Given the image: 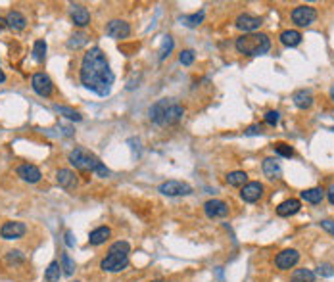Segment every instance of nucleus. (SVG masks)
Masks as SVG:
<instances>
[{"label":"nucleus","mask_w":334,"mask_h":282,"mask_svg":"<svg viewBox=\"0 0 334 282\" xmlns=\"http://www.w3.org/2000/svg\"><path fill=\"white\" fill-rule=\"evenodd\" d=\"M81 83L83 87L88 88L90 92L98 94V96H108L112 92V85H114V71L109 69V64L104 52L95 46L83 56L81 60V71H79Z\"/></svg>","instance_id":"1"},{"label":"nucleus","mask_w":334,"mask_h":282,"mask_svg":"<svg viewBox=\"0 0 334 282\" xmlns=\"http://www.w3.org/2000/svg\"><path fill=\"white\" fill-rule=\"evenodd\" d=\"M148 116H150L152 123L160 125V127L177 125L184 116V108L181 104H177L173 98H161L148 109Z\"/></svg>","instance_id":"2"},{"label":"nucleus","mask_w":334,"mask_h":282,"mask_svg":"<svg viewBox=\"0 0 334 282\" xmlns=\"http://www.w3.org/2000/svg\"><path fill=\"white\" fill-rule=\"evenodd\" d=\"M67 159L79 171H90V173H96L98 177H109L108 167L104 165L100 159L96 158L90 150H87V148H75V150H71Z\"/></svg>","instance_id":"3"},{"label":"nucleus","mask_w":334,"mask_h":282,"mask_svg":"<svg viewBox=\"0 0 334 282\" xmlns=\"http://www.w3.org/2000/svg\"><path fill=\"white\" fill-rule=\"evenodd\" d=\"M129 253H131V246L125 240H117L114 242L108 250V255L100 261L102 271L108 273H119L129 265Z\"/></svg>","instance_id":"4"},{"label":"nucleus","mask_w":334,"mask_h":282,"mask_svg":"<svg viewBox=\"0 0 334 282\" xmlns=\"http://www.w3.org/2000/svg\"><path fill=\"white\" fill-rule=\"evenodd\" d=\"M234 46L244 56H263L271 50V39L265 33H244L236 39Z\"/></svg>","instance_id":"5"},{"label":"nucleus","mask_w":334,"mask_h":282,"mask_svg":"<svg viewBox=\"0 0 334 282\" xmlns=\"http://www.w3.org/2000/svg\"><path fill=\"white\" fill-rule=\"evenodd\" d=\"M317 20V10L313 6H298L292 10V22L298 27H307Z\"/></svg>","instance_id":"6"},{"label":"nucleus","mask_w":334,"mask_h":282,"mask_svg":"<svg viewBox=\"0 0 334 282\" xmlns=\"http://www.w3.org/2000/svg\"><path fill=\"white\" fill-rule=\"evenodd\" d=\"M160 190L163 196H189L192 194V186L189 182L182 181H165L160 184Z\"/></svg>","instance_id":"7"},{"label":"nucleus","mask_w":334,"mask_h":282,"mask_svg":"<svg viewBox=\"0 0 334 282\" xmlns=\"http://www.w3.org/2000/svg\"><path fill=\"white\" fill-rule=\"evenodd\" d=\"M31 87H33V90L39 96H43V98H48L52 94V90H54V85H52L50 77L46 73H35L31 77Z\"/></svg>","instance_id":"8"},{"label":"nucleus","mask_w":334,"mask_h":282,"mask_svg":"<svg viewBox=\"0 0 334 282\" xmlns=\"http://www.w3.org/2000/svg\"><path fill=\"white\" fill-rule=\"evenodd\" d=\"M298 261H300V252L298 250H294V248H288V250H283V252L276 255L275 265H276V269H281V271H290Z\"/></svg>","instance_id":"9"},{"label":"nucleus","mask_w":334,"mask_h":282,"mask_svg":"<svg viewBox=\"0 0 334 282\" xmlns=\"http://www.w3.org/2000/svg\"><path fill=\"white\" fill-rule=\"evenodd\" d=\"M27 232V227L22 221H8L0 227V236L4 240H17Z\"/></svg>","instance_id":"10"},{"label":"nucleus","mask_w":334,"mask_h":282,"mask_svg":"<svg viewBox=\"0 0 334 282\" xmlns=\"http://www.w3.org/2000/svg\"><path fill=\"white\" fill-rule=\"evenodd\" d=\"M106 35L116 39V41H121V39H127L131 35V25L123 20H112V22L106 25Z\"/></svg>","instance_id":"11"},{"label":"nucleus","mask_w":334,"mask_h":282,"mask_svg":"<svg viewBox=\"0 0 334 282\" xmlns=\"http://www.w3.org/2000/svg\"><path fill=\"white\" fill-rule=\"evenodd\" d=\"M262 196H263V184L257 181L246 182L242 186V190H240V198L246 203H255Z\"/></svg>","instance_id":"12"},{"label":"nucleus","mask_w":334,"mask_h":282,"mask_svg":"<svg viewBox=\"0 0 334 282\" xmlns=\"http://www.w3.org/2000/svg\"><path fill=\"white\" fill-rule=\"evenodd\" d=\"M203 211L210 219H219L229 215V205L223 200H208L203 203Z\"/></svg>","instance_id":"13"},{"label":"nucleus","mask_w":334,"mask_h":282,"mask_svg":"<svg viewBox=\"0 0 334 282\" xmlns=\"http://www.w3.org/2000/svg\"><path fill=\"white\" fill-rule=\"evenodd\" d=\"M240 31H244V33H255V31L262 27V17H257V15H252V14H242L236 17V23H234Z\"/></svg>","instance_id":"14"},{"label":"nucleus","mask_w":334,"mask_h":282,"mask_svg":"<svg viewBox=\"0 0 334 282\" xmlns=\"http://www.w3.org/2000/svg\"><path fill=\"white\" fill-rule=\"evenodd\" d=\"M15 173H17V177H22L25 182H31V184H35V182L41 181V169L36 165H31V163H23V165H20L17 169H15Z\"/></svg>","instance_id":"15"},{"label":"nucleus","mask_w":334,"mask_h":282,"mask_svg":"<svg viewBox=\"0 0 334 282\" xmlns=\"http://www.w3.org/2000/svg\"><path fill=\"white\" fill-rule=\"evenodd\" d=\"M300 208H302L300 200L288 198V200H284V202H281L276 205V215H279V217H290V215H296V213H298Z\"/></svg>","instance_id":"16"},{"label":"nucleus","mask_w":334,"mask_h":282,"mask_svg":"<svg viewBox=\"0 0 334 282\" xmlns=\"http://www.w3.org/2000/svg\"><path fill=\"white\" fill-rule=\"evenodd\" d=\"M71 22L77 27H87L90 23V12L83 4H73L71 6Z\"/></svg>","instance_id":"17"},{"label":"nucleus","mask_w":334,"mask_h":282,"mask_svg":"<svg viewBox=\"0 0 334 282\" xmlns=\"http://www.w3.org/2000/svg\"><path fill=\"white\" fill-rule=\"evenodd\" d=\"M25 25H27V20H25V15H23L22 12H17V10L8 12L6 27H10L12 31H22V29H25Z\"/></svg>","instance_id":"18"},{"label":"nucleus","mask_w":334,"mask_h":282,"mask_svg":"<svg viewBox=\"0 0 334 282\" xmlns=\"http://www.w3.org/2000/svg\"><path fill=\"white\" fill-rule=\"evenodd\" d=\"M292 100H294V104H296V108L309 109L313 106V94H311V90L302 88V90H296V92H294Z\"/></svg>","instance_id":"19"},{"label":"nucleus","mask_w":334,"mask_h":282,"mask_svg":"<svg viewBox=\"0 0 334 282\" xmlns=\"http://www.w3.org/2000/svg\"><path fill=\"white\" fill-rule=\"evenodd\" d=\"M109 236H112V229L109 227H98V229H95V231L88 234V244L90 246H100Z\"/></svg>","instance_id":"20"},{"label":"nucleus","mask_w":334,"mask_h":282,"mask_svg":"<svg viewBox=\"0 0 334 282\" xmlns=\"http://www.w3.org/2000/svg\"><path fill=\"white\" fill-rule=\"evenodd\" d=\"M56 181L62 188H66V190H71L75 184H77V177L73 173L71 169H60L58 173H56Z\"/></svg>","instance_id":"21"},{"label":"nucleus","mask_w":334,"mask_h":282,"mask_svg":"<svg viewBox=\"0 0 334 282\" xmlns=\"http://www.w3.org/2000/svg\"><path fill=\"white\" fill-rule=\"evenodd\" d=\"M325 190L321 186H315V188H307V190H304L302 192V200L307 203H321L323 202V198H325Z\"/></svg>","instance_id":"22"},{"label":"nucleus","mask_w":334,"mask_h":282,"mask_svg":"<svg viewBox=\"0 0 334 282\" xmlns=\"http://www.w3.org/2000/svg\"><path fill=\"white\" fill-rule=\"evenodd\" d=\"M281 43L284 46H288V48H294V46H298L302 43V33L300 31H294V29H286L281 33Z\"/></svg>","instance_id":"23"},{"label":"nucleus","mask_w":334,"mask_h":282,"mask_svg":"<svg viewBox=\"0 0 334 282\" xmlns=\"http://www.w3.org/2000/svg\"><path fill=\"white\" fill-rule=\"evenodd\" d=\"M263 173L267 175L269 179H275L281 175V165H279V161L275 158H265L263 159Z\"/></svg>","instance_id":"24"},{"label":"nucleus","mask_w":334,"mask_h":282,"mask_svg":"<svg viewBox=\"0 0 334 282\" xmlns=\"http://www.w3.org/2000/svg\"><path fill=\"white\" fill-rule=\"evenodd\" d=\"M64 275V271H62V267H60L58 261H52L50 265H48V269L44 271V280L46 282H60V276Z\"/></svg>","instance_id":"25"},{"label":"nucleus","mask_w":334,"mask_h":282,"mask_svg":"<svg viewBox=\"0 0 334 282\" xmlns=\"http://www.w3.org/2000/svg\"><path fill=\"white\" fill-rule=\"evenodd\" d=\"M292 282H315V273L309 269H296L292 273Z\"/></svg>","instance_id":"26"},{"label":"nucleus","mask_w":334,"mask_h":282,"mask_svg":"<svg viewBox=\"0 0 334 282\" xmlns=\"http://www.w3.org/2000/svg\"><path fill=\"white\" fill-rule=\"evenodd\" d=\"M225 181L231 184V186H244L248 181V175L244 171H233L225 177Z\"/></svg>","instance_id":"27"},{"label":"nucleus","mask_w":334,"mask_h":282,"mask_svg":"<svg viewBox=\"0 0 334 282\" xmlns=\"http://www.w3.org/2000/svg\"><path fill=\"white\" fill-rule=\"evenodd\" d=\"M54 109L58 111L60 116H64V117H67V119H71V121H81L83 117H81V114L79 111H75L73 108H67V106H54Z\"/></svg>","instance_id":"28"},{"label":"nucleus","mask_w":334,"mask_h":282,"mask_svg":"<svg viewBox=\"0 0 334 282\" xmlns=\"http://www.w3.org/2000/svg\"><path fill=\"white\" fill-rule=\"evenodd\" d=\"M181 22L184 25H189V27H196V25H200L203 22V10H200V12L192 15H184V17H181Z\"/></svg>","instance_id":"29"},{"label":"nucleus","mask_w":334,"mask_h":282,"mask_svg":"<svg viewBox=\"0 0 334 282\" xmlns=\"http://www.w3.org/2000/svg\"><path fill=\"white\" fill-rule=\"evenodd\" d=\"M44 56H46V43L44 41H35V44H33V58L36 62H44Z\"/></svg>","instance_id":"30"},{"label":"nucleus","mask_w":334,"mask_h":282,"mask_svg":"<svg viewBox=\"0 0 334 282\" xmlns=\"http://www.w3.org/2000/svg\"><path fill=\"white\" fill-rule=\"evenodd\" d=\"M60 267L64 269V275H73V271H75V261L69 257V253H62V265Z\"/></svg>","instance_id":"31"},{"label":"nucleus","mask_w":334,"mask_h":282,"mask_svg":"<svg viewBox=\"0 0 334 282\" xmlns=\"http://www.w3.org/2000/svg\"><path fill=\"white\" fill-rule=\"evenodd\" d=\"M171 50H173V39L167 35V36H163V44H161V50H160V60H165Z\"/></svg>","instance_id":"32"},{"label":"nucleus","mask_w":334,"mask_h":282,"mask_svg":"<svg viewBox=\"0 0 334 282\" xmlns=\"http://www.w3.org/2000/svg\"><path fill=\"white\" fill-rule=\"evenodd\" d=\"M275 152L279 156H283V158H292L294 156V148L290 144H284V142H279L275 144Z\"/></svg>","instance_id":"33"},{"label":"nucleus","mask_w":334,"mask_h":282,"mask_svg":"<svg viewBox=\"0 0 334 282\" xmlns=\"http://www.w3.org/2000/svg\"><path fill=\"white\" fill-rule=\"evenodd\" d=\"M83 44H87V35H85V33H75V35L71 36V41L67 43V46H69V48H81Z\"/></svg>","instance_id":"34"},{"label":"nucleus","mask_w":334,"mask_h":282,"mask_svg":"<svg viewBox=\"0 0 334 282\" xmlns=\"http://www.w3.org/2000/svg\"><path fill=\"white\" fill-rule=\"evenodd\" d=\"M317 275L321 276H334V267L330 265V263H321L319 267H317Z\"/></svg>","instance_id":"35"},{"label":"nucleus","mask_w":334,"mask_h":282,"mask_svg":"<svg viewBox=\"0 0 334 282\" xmlns=\"http://www.w3.org/2000/svg\"><path fill=\"white\" fill-rule=\"evenodd\" d=\"M279 121H281V114H279V111H273V109H271V111H267V114H265V123H267V125L275 127Z\"/></svg>","instance_id":"36"},{"label":"nucleus","mask_w":334,"mask_h":282,"mask_svg":"<svg viewBox=\"0 0 334 282\" xmlns=\"http://www.w3.org/2000/svg\"><path fill=\"white\" fill-rule=\"evenodd\" d=\"M179 60H181L182 65H192V64H194V52H192V50H182L181 56H179Z\"/></svg>","instance_id":"37"},{"label":"nucleus","mask_w":334,"mask_h":282,"mask_svg":"<svg viewBox=\"0 0 334 282\" xmlns=\"http://www.w3.org/2000/svg\"><path fill=\"white\" fill-rule=\"evenodd\" d=\"M8 263H10V265H15V263H23V261H25V257H23L22 255V252H17V250H15V252H8Z\"/></svg>","instance_id":"38"},{"label":"nucleus","mask_w":334,"mask_h":282,"mask_svg":"<svg viewBox=\"0 0 334 282\" xmlns=\"http://www.w3.org/2000/svg\"><path fill=\"white\" fill-rule=\"evenodd\" d=\"M244 133H246L248 137H254V135H263V127H262V125H250V127H248Z\"/></svg>","instance_id":"39"},{"label":"nucleus","mask_w":334,"mask_h":282,"mask_svg":"<svg viewBox=\"0 0 334 282\" xmlns=\"http://www.w3.org/2000/svg\"><path fill=\"white\" fill-rule=\"evenodd\" d=\"M321 227H323L325 231L330 232V234H334V221H330V219H325V221H321Z\"/></svg>","instance_id":"40"},{"label":"nucleus","mask_w":334,"mask_h":282,"mask_svg":"<svg viewBox=\"0 0 334 282\" xmlns=\"http://www.w3.org/2000/svg\"><path fill=\"white\" fill-rule=\"evenodd\" d=\"M66 244H67L69 248L75 246V238H73V232H71V231H67V232H66Z\"/></svg>","instance_id":"41"},{"label":"nucleus","mask_w":334,"mask_h":282,"mask_svg":"<svg viewBox=\"0 0 334 282\" xmlns=\"http://www.w3.org/2000/svg\"><path fill=\"white\" fill-rule=\"evenodd\" d=\"M327 198H328V202L332 203L334 205V184H330L328 186V190H327Z\"/></svg>","instance_id":"42"},{"label":"nucleus","mask_w":334,"mask_h":282,"mask_svg":"<svg viewBox=\"0 0 334 282\" xmlns=\"http://www.w3.org/2000/svg\"><path fill=\"white\" fill-rule=\"evenodd\" d=\"M4 27H6V20H4V17H0V31L4 29Z\"/></svg>","instance_id":"43"},{"label":"nucleus","mask_w":334,"mask_h":282,"mask_svg":"<svg viewBox=\"0 0 334 282\" xmlns=\"http://www.w3.org/2000/svg\"><path fill=\"white\" fill-rule=\"evenodd\" d=\"M4 81H6V75H4V71L0 69V83H4Z\"/></svg>","instance_id":"44"},{"label":"nucleus","mask_w":334,"mask_h":282,"mask_svg":"<svg viewBox=\"0 0 334 282\" xmlns=\"http://www.w3.org/2000/svg\"><path fill=\"white\" fill-rule=\"evenodd\" d=\"M330 96H332V100H334V87L330 88Z\"/></svg>","instance_id":"45"},{"label":"nucleus","mask_w":334,"mask_h":282,"mask_svg":"<svg viewBox=\"0 0 334 282\" xmlns=\"http://www.w3.org/2000/svg\"><path fill=\"white\" fill-rule=\"evenodd\" d=\"M152 282H165L163 278H158V280H152Z\"/></svg>","instance_id":"46"},{"label":"nucleus","mask_w":334,"mask_h":282,"mask_svg":"<svg viewBox=\"0 0 334 282\" xmlns=\"http://www.w3.org/2000/svg\"><path fill=\"white\" fill-rule=\"evenodd\" d=\"M75 282H77V280H75Z\"/></svg>","instance_id":"47"}]
</instances>
